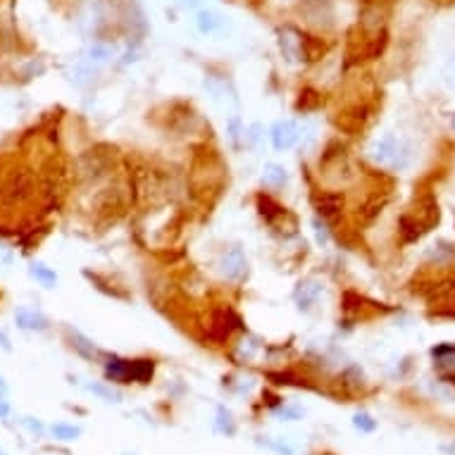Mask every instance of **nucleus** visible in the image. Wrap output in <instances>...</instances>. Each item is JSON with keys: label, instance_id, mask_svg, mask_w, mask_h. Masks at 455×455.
Wrapping results in <instances>:
<instances>
[{"label": "nucleus", "instance_id": "obj_1", "mask_svg": "<svg viewBox=\"0 0 455 455\" xmlns=\"http://www.w3.org/2000/svg\"><path fill=\"white\" fill-rule=\"evenodd\" d=\"M367 155L376 167L388 172H405L410 170L415 162L413 143L393 132H384L381 136L372 139V143H369L367 148Z\"/></svg>", "mask_w": 455, "mask_h": 455}, {"label": "nucleus", "instance_id": "obj_2", "mask_svg": "<svg viewBox=\"0 0 455 455\" xmlns=\"http://www.w3.org/2000/svg\"><path fill=\"white\" fill-rule=\"evenodd\" d=\"M434 222H439V205H434L432 200L420 203V210L415 207V212L403 217V234L405 241H415L420 234H425Z\"/></svg>", "mask_w": 455, "mask_h": 455}, {"label": "nucleus", "instance_id": "obj_3", "mask_svg": "<svg viewBox=\"0 0 455 455\" xmlns=\"http://www.w3.org/2000/svg\"><path fill=\"white\" fill-rule=\"evenodd\" d=\"M219 275H222L226 282H243L248 277V258L241 246H231L222 253L219 258Z\"/></svg>", "mask_w": 455, "mask_h": 455}, {"label": "nucleus", "instance_id": "obj_4", "mask_svg": "<svg viewBox=\"0 0 455 455\" xmlns=\"http://www.w3.org/2000/svg\"><path fill=\"white\" fill-rule=\"evenodd\" d=\"M270 141L272 146H275V151L279 153L291 151V148L301 141V129H298L294 120H279L270 129Z\"/></svg>", "mask_w": 455, "mask_h": 455}, {"label": "nucleus", "instance_id": "obj_5", "mask_svg": "<svg viewBox=\"0 0 455 455\" xmlns=\"http://www.w3.org/2000/svg\"><path fill=\"white\" fill-rule=\"evenodd\" d=\"M226 19L214 10H200L196 15V29L203 36H222L226 31Z\"/></svg>", "mask_w": 455, "mask_h": 455}, {"label": "nucleus", "instance_id": "obj_6", "mask_svg": "<svg viewBox=\"0 0 455 455\" xmlns=\"http://www.w3.org/2000/svg\"><path fill=\"white\" fill-rule=\"evenodd\" d=\"M205 91H207V96H210V100L217 103V105H229V103L238 105L236 93L229 91V81L217 79V76H207V79H205Z\"/></svg>", "mask_w": 455, "mask_h": 455}, {"label": "nucleus", "instance_id": "obj_7", "mask_svg": "<svg viewBox=\"0 0 455 455\" xmlns=\"http://www.w3.org/2000/svg\"><path fill=\"white\" fill-rule=\"evenodd\" d=\"M15 324L24 331H45L50 327V320L38 310L31 308H19L15 310Z\"/></svg>", "mask_w": 455, "mask_h": 455}, {"label": "nucleus", "instance_id": "obj_8", "mask_svg": "<svg viewBox=\"0 0 455 455\" xmlns=\"http://www.w3.org/2000/svg\"><path fill=\"white\" fill-rule=\"evenodd\" d=\"M320 294H322V284L317 282V279H305V282H301L296 286L294 301L298 303V308L301 310H308L310 305L320 298Z\"/></svg>", "mask_w": 455, "mask_h": 455}, {"label": "nucleus", "instance_id": "obj_9", "mask_svg": "<svg viewBox=\"0 0 455 455\" xmlns=\"http://www.w3.org/2000/svg\"><path fill=\"white\" fill-rule=\"evenodd\" d=\"M105 376H108V381H115V384H129V381H134L132 360L110 357V360L105 362Z\"/></svg>", "mask_w": 455, "mask_h": 455}, {"label": "nucleus", "instance_id": "obj_10", "mask_svg": "<svg viewBox=\"0 0 455 455\" xmlns=\"http://www.w3.org/2000/svg\"><path fill=\"white\" fill-rule=\"evenodd\" d=\"M67 334H69L71 348H74L83 360H96V357H98V348L91 343L88 336H83L81 331H76V329H67Z\"/></svg>", "mask_w": 455, "mask_h": 455}, {"label": "nucleus", "instance_id": "obj_11", "mask_svg": "<svg viewBox=\"0 0 455 455\" xmlns=\"http://www.w3.org/2000/svg\"><path fill=\"white\" fill-rule=\"evenodd\" d=\"M263 184L270 186V188H282L289 184V172H286V167L277 165V162H270V165H265L263 170Z\"/></svg>", "mask_w": 455, "mask_h": 455}, {"label": "nucleus", "instance_id": "obj_12", "mask_svg": "<svg viewBox=\"0 0 455 455\" xmlns=\"http://www.w3.org/2000/svg\"><path fill=\"white\" fill-rule=\"evenodd\" d=\"M29 275L34 277L41 286H45V289H55L57 275H55L53 267H48V265H43V263H31V265H29Z\"/></svg>", "mask_w": 455, "mask_h": 455}, {"label": "nucleus", "instance_id": "obj_13", "mask_svg": "<svg viewBox=\"0 0 455 455\" xmlns=\"http://www.w3.org/2000/svg\"><path fill=\"white\" fill-rule=\"evenodd\" d=\"M282 50L291 62L303 60V41L298 34H282Z\"/></svg>", "mask_w": 455, "mask_h": 455}, {"label": "nucleus", "instance_id": "obj_14", "mask_svg": "<svg viewBox=\"0 0 455 455\" xmlns=\"http://www.w3.org/2000/svg\"><path fill=\"white\" fill-rule=\"evenodd\" d=\"M214 429L219 434H226V437H234L236 434V425H234V415L229 408L217 405V415H214Z\"/></svg>", "mask_w": 455, "mask_h": 455}, {"label": "nucleus", "instance_id": "obj_15", "mask_svg": "<svg viewBox=\"0 0 455 455\" xmlns=\"http://www.w3.org/2000/svg\"><path fill=\"white\" fill-rule=\"evenodd\" d=\"M50 434H53V439L57 441H76L81 437V427L67 425V422H55V425L50 427Z\"/></svg>", "mask_w": 455, "mask_h": 455}, {"label": "nucleus", "instance_id": "obj_16", "mask_svg": "<svg viewBox=\"0 0 455 455\" xmlns=\"http://www.w3.org/2000/svg\"><path fill=\"white\" fill-rule=\"evenodd\" d=\"M153 362L151 360H132V376L134 381H139V384H148L153 376Z\"/></svg>", "mask_w": 455, "mask_h": 455}, {"label": "nucleus", "instance_id": "obj_17", "mask_svg": "<svg viewBox=\"0 0 455 455\" xmlns=\"http://www.w3.org/2000/svg\"><path fill=\"white\" fill-rule=\"evenodd\" d=\"M86 388H88L91 393L100 396V398H103V401H108V403H120V401H122V393H117L113 386L100 384V381H88Z\"/></svg>", "mask_w": 455, "mask_h": 455}, {"label": "nucleus", "instance_id": "obj_18", "mask_svg": "<svg viewBox=\"0 0 455 455\" xmlns=\"http://www.w3.org/2000/svg\"><path fill=\"white\" fill-rule=\"evenodd\" d=\"M353 427H355L360 434H372V432H376V427H379V422H376L369 413L360 410V413H355V415H353Z\"/></svg>", "mask_w": 455, "mask_h": 455}, {"label": "nucleus", "instance_id": "obj_19", "mask_svg": "<svg viewBox=\"0 0 455 455\" xmlns=\"http://www.w3.org/2000/svg\"><path fill=\"white\" fill-rule=\"evenodd\" d=\"M93 81V67H91V62L88 64H76L74 69H71V83L74 86H88V83Z\"/></svg>", "mask_w": 455, "mask_h": 455}, {"label": "nucleus", "instance_id": "obj_20", "mask_svg": "<svg viewBox=\"0 0 455 455\" xmlns=\"http://www.w3.org/2000/svg\"><path fill=\"white\" fill-rule=\"evenodd\" d=\"M110 57H113V48H110V45H103V43L91 45V50H88L91 64H103V62H108Z\"/></svg>", "mask_w": 455, "mask_h": 455}, {"label": "nucleus", "instance_id": "obj_21", "mask_svg": "<svg viewBox=\"0 0 455 455\" xmlns=\"http://www.w3.org/2000/svg\"><path fill=\"white\" fill-rule=\"evenodd\" d=\"M260 444H263V446H267L270 451H275L277 455H301V453L296 451L294 446H291V444H286L284 439H265V441H260Z\"/></svg>", "mask_w": 455, "mask_h": 455}, {"label": "nucleus", "instance_id": "obj_22", "mask_svg": "<svg viewBox=\"0 0 455 455\" xmlns=\"http://www.w3.org/2000/svg\"><path fill=\"white\" fill-rule=\"evenodd\" d=\"M434 357L441 367H455V346H441L434 348Z\"/></svg>", "mask_w": 455, "mask_h": 455}, {"label": "nucleus", "instance_id": "obj_23", "mask_svg": "<svg viewBox=\"0 0 455 455\" xmlns=\"http://www.w3.org/2000/svg\"><path fill=\"white\" fill-rule=\"evenodd\" d=\"M444 81H446V86L455 91V53L451 55V60L446 62V67H444Z\"/></svg>", "mask_w": 455, "mask_h": 455}, {"label": "nucleus", "instance_id": "obj_24", "mask_svg": "<svg viewBox=\"0 0 455 455\" xmlns=\"http://www.w3.org/2000/svg\"><path fill=\"white\" fill-rule=\"evenodd\" d=\"M313 226H315V236H317V243H320V246H327V243H329V231H327V224H322L320 219H313Z\"/></svg>", "mask_w": 455, "mask_h": 455}, {"label": "nucleus", "instance_id": "obj_25", "mask_svg": "<svg viewBox=\"0 0 455 455\" xmlns=\"http://www.w3.org/2000/svg\"><path fill=\"white\" fill-rule=\"evenodd\" d=\"M277 415H279V417H284L286 422H296V420L303 417V410H301V408H289V405H286V408H282V410H277Z\"/></svg>", "mask_w": 455, "mask_h": 455}, {"label": "nucleus", "instance_id": "obj_26", "mask_svg": "<svg viewBox=\"0 0 455 455\" xmlns=\"http://www.w3.org/2000/svg\"><path fill=\"white\" fill-rule=\"evenodd\" d=\"M22 425L27 427L31 434H38V437H41V434L45 432L43 422H41V420H36V417H22Z\"/></svg>", "mask_w": 455, "mask_h": 455}, {"label": "nucleus", "instance_id": "obj_27", "mask_svg": "<svg viewBox=\"0 0 455 455\" xmlns=\"http://www.w3.org/2000/svg\"><path fill=\"white\" fill-rule=\"evenodd\" d=\"M12 260H15V253H12V248H8L5 243H0V267H10Z\"/></svg>", "mask_w": 455, "mask_h": 455}, {"label": "nucleus", "instance_id": "obj_28", "mask_svg": "<svg viewBox=\"0 0 455 455\" xmlns=\"http://www.w3.org/2000/svg\"><path fill=\"white\" fill-rule=\"evenodd\" d=\"M260 132H263V127H260V125H253L248 132H246V139H248L250 146H258L260 139H263V134H260Z\"/></svg>", "mask_w": 455, "mask_h": 455}, {"label": "nucleus", "instance_id": "obj_29", "mask_svg": "<svg viewBox=\"0 0 455 455\" xmlns=\"http://www.w3.org/2000/svg\"><path fill=\"white\" fill-rule=\"evenodd\" d=\"M10 410H12V408H10V403L5 401V398H0V420H5V417H8Z\"/></svg>", "mask_w": 455, "mask_h": 455}, {"label": "nucleus", "instance_id": "obj_30", "mask_svg": "<svg viewBox=\"0 0 455 455\" xmlns=\"http://www.w3.org/2000/svg\"><path fill=\"white\" fill-rule=\"evenodd\" d=\"M0 348H3V350H12V346H10V339L3 334V331H0Z\"/></svg>", "mask_w": 455, "mask_h": 455}, {"label": "nucleus", "instance_id": "obj_31", "mask_svg": "<svg viewBox=\"0 0 455 455\" xmlns=\"http://www.w3.org/2000/svg\"><path fill=\"white\" fill-rule=\"evenodd\" d=\"M5 391H8V384H5V379L0 376V396H3Z\"/></svg>", "mask_w": 455, "mask_h": 455}, {"label": "nucleus", "instance_id": "obj_32", "mask_svg": "<svg viewBox=\"0 0 455 455\" xmlns=\"http://www.w3.org/2000/svg\"><path fill=\"white\" fill-rule=\"evenodd\" d=\"M448 125H451V129H453V132H455V113H453L451 117H448Z\"/></svg>", "mask_w": 455, "mask_h": 455}, {"label": "nucleus", "instance_id": "obj_33", "mask_svg": "<svg viewBox=\"0 0 455 455\" xmlns=\"http://www.w3.org/2000/svg\"><path fill=\"white\" fill-rule=\"evenodd\" d=\"M122 455H136V453H122Z\"/></svg>", "mask_w": 455, "mask_h": 455}, {"label": "nucleus", "instance_id": "obj_34", "mask_svg": "<svg viewBox=\"0 0 455 455\" xmlns=\"http://www.w3.org/2000/svg\"><path fill=\"white\" fill-rule=\"evenodd\" d=\"M0 455H8V453H3V451H0Z\"/></svg>", "mask_w": 455, "mask_h": 455}]
</instances>
